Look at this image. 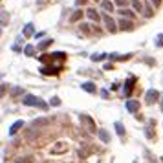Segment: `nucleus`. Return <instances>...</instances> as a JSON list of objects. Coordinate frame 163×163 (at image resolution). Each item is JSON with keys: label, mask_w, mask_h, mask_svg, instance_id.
<instances>
[{"label": "nucleus", "mask_w": 163, "mask_h": 163, "mask_svg": "<svg viewBox=\"0 0 163 163\" xmlns=\"http://www.w3.org/2000/svg\"><path fill=\"white\" fill-rule=\"evenodd\" d=\"M51 42H53L51 39H44V40H40V44H39V50H46V48H48Z\"/></svg>", "instance_id": "4be33fe9"}, {"label": "nucleus", "mask_w": 163, "mask_h": 163, "mask_svg": "<svg viewBox=\"0 0 163 163\" xmlns=\"http://www.w3.org/2000/svg\"><path fill=\"white\" fill-rule=\"evenodd\" d=\"M51 59H59V61H64V59H66V53H62V51H55V53H51Z\"/></svg>", "instance_id": "5701e85b"}, {"label": "nucleus", "mask_w": 163, "mask_h": 163, "mask_svg": "<svg viewBox=\"0 0 163 163\" xmlns=\"http://www.w3.org/2000/svg\"><path fill=\"white\" fill-rule=\"evenodd\" d=\"M7 22H9V15H7L6 11H2V13H0V24H4V26H6Z\"/></svg>", "instance_id": "b1692460"}, {"label": "nucleus", "mask_w": 163, "mask_h": 163, "mask_svg": "<svg viewBox=\"0 0 163 163\" xmlns=\"http://www.w3.org/2000/svg\"><path fill=\"white\" fill-rule=\"evenodd\" d=\"M95 2H99V0H95Z\"/></svg>", "instance_id": "ea45409f"}, {"label": "nucleus", "mask_w": 163, "mask_h": 163, "mask_svg": "<svg viewBox=\"0 0 163 163\" xmlns=\"http://www.w3.org/2000/svg\"><path fill=\"white\" fill-rule=\"evenodd\" d=\"M158 101H160V92L154 90V88L147 90V94H145V103H147V105H154V103H158Z\"/></svg>", "instance_id": "f03ea898"}, {"label": "nucleus", "mask_w": 163, "mask_h": 163, "mask_svg": "<svg viewBox=\"0 0 163 163\" xmlns=\"http://www.w3.org/2000/svg\"><path fill=\"white\" fill-rule=\"evenodd\" d=\"M15 163H33V158H31V156H26V158H18V160H15Z\"/></svg>", "instance_id": "bb28decb"}, {"label": "nucleus", "mask_w": 163, "mask_h": 163, "mask_svg": "<svg viewBox=\"0 0 163 163\" xmlns=\"http://www.w3.org/2000/svg\"><path fill=\"white\" fill-rule=\"evenodd\" d=\"M22 105H24V106H37V108H40V110H46V108H48V103H44L42 99L35 97L33 94H26V95L22 97Z\"/></svg>", "instance_id": "f257e3e1"}, {"label": "nucleus", "mask_w": 163, "mask_h": 163, "mask_svg": "<svg viewBox=\"0 0 163 163\" xmlns=\"http://www.w3.org/2000/svg\"><path fill=\"white\" fill-rule=\"evenodd\" d=\"M66 150H68V145L62 143V141H59V143H55V147L50 149V154H64Z\"/></svg>", "instance_id": "0eeeda50"}, {"label": "nucleus", "mask_w": 163, "mask_h": 163, "mask_svg": "<svg viewBox=\"0 0 163 163\" xmlns=\"http://www.w3.org/2000/svg\"><path fill=\"white\" fill-rule=\"evenodd\" d=\"M101 97L106 99V97H108V90H103V92H101Z\"/></svg>", "instance_id": "c9c22d12"}, {"label": "nucleus", "mask_w": 163, "mask_h": 163, "mask_svg": "<svg viewBox=\"0 0 163 163\" xmlns=\"http://www.w3.org/2000/svg\"><path fill=\"white\" fill-rule=\"evenodd\" d=\"M48 123H50V119H48V117H40V119H35V121H33V123H31V127H33V128H37V130H39V128H40V127H46V125H48Z\"/></svg>", "instance_id": "ddd939ff"}, {"label": "nucleus", "mask_w": 163, "mask_h": 163, "mask_svg": "<svg viewBox=\"0 0 163 163\" xmlns=\"http://www.w3.org/2000/svg\"><path fill=\"white\" fill-rule=\"evenodd\" d=\"M143 15H145L147 18H150V17L154 15V13H152V7H150V6H145V7H143Z\"/></svg>", "instance_id": "393cba45"}, {"label": "nucleus", "mask_w": 163, "mask_h": 163, "mask_svg": "<svg viewBox=\"0 0 163 163\" xmlns=\"http://www.w3.org/2000/svg\"><path fill=\"white\" fill-rule=\"evenodd\" d=\"M6 92H7V84H6V83H2V84H0V97H4V95H6Z\"/></svg>", "instance_id": "7c9ffc66"}, {"label": "nucleus", "mask_w": 163, "mask_h": 163, "mask_svg": "<svg viewBox=\"0 0 163 163\" xmlns=\"http://www.w3.org/2000/svg\"><path fill=\"white\" fill-rule=\"evenodd\" d=\"M156 46H158V48H161V46H163V33L156 37Z\"/></svg>", "instance_id": "2f4dec72"}, {"label": "nucleus", "mask_w": 163, "mask_h": 163, "mask_svg": "<svg viewBox=\"0 0 163 163\" xmlns=\"http://www.w3.org/2000/svg\"><path fill=\"white\" fill-rule=\"evenodd\" d=\"M134 84H136V79H134V77H128V79H127V83H125V90H123V94H125L127 97H130Z\"/></svg>", "instance_id": "1a4fd4ad"}, {"label": "nucleus", "mask_w": 163, "mask_h": 163, "mask_svg": "<svg viewBox=\"0 0 163 163\" xmlns=\"http://www.w3.org/2000/svg\"><path fill=\"white\" fill-rule=\"evenodd\" d=\"M44 2H46V0H39V4H44Z\"/></svg>", "instance_id": "e433bc0d"}, {"label": "nucleus", "mask_w": 163, "mask_h": 163, "mask_svg": "<svg viewBox=\"0 0 163 163\" xmlns=\"http://www.w3.org/2000/svg\"><path fill=\"white\" fill-rule=\"evenodd\" d=\"M22 127H24V121H15V123L9 127V134H11V136H15V134H17Z\"/></svg>", "instance_id": "dca6fc26"}, {"label": "nucleus", "mask_w": 163, "mask_h": 163, "mask_svg": "<svg viewBox=\"0 0 163 163\" xmlns=\"http://www.w3.org/2000/svg\"><path fill=\"white\" fill-rule=\"evenodd\" d=\"M50 105H51V106H61V99H59V97H51V99H50Z\"/></svg>", "instance_id": "c85d7f7f"}, {"label": "nucleus", "mask_w": 163, "mask_h": 163, "mask_svg": "<svg viewBox=\"0 0 163 163\" xmlns=\"http://www.w3.org/2000/svg\"><path fill=\"white\" fill-rule=\"evenodd\" d=\"M161 112H163V99H161Z\"/></svg>", "instance_id": "4c0bfd02"}, {"label": "nucleus", "mask_w": 163, "mask_h": 163, "mask_svg": "<svg viewBox=\"0 0 163 163\" xmlns=\"http://www.w3.org/2000/svg\"><path fill=\"white\" fill-rule=\"evenodd\" d=\"M86 17L90 18V20H94V22H99L101 20V15L94 9V7H90V9H86Z\"/></svg>", "instance_id": "9b49d317"}, {"label": "nucleus", "mask_w": 163, "mask_h": 163, "mask_svg": "<svg viewBox=\"0 0 163 163\" xmlns=\"http://www.w3.org/2000/svg\"><path fill=\"white\" fill-rule=\"evenodd\" d=\"M81 88H83L84 92H88V94H95V92H97V88H95V84H94L92 81H86V83H83V84H81Z\"/></svg>", "instance_id": "f8f14e48"}, {"label": "nucleus", "mask_w": 163, "mask_h": 163, "mask_svg": "<svg viewBox=\"0 0 163 163\" xmlns=\"http://www.w3.org/2000/svg\"><path fill=\"white\" fill-rule=\"evenodd\" d=\"M33 35H35V26L29 22V24H26V26H24L22 37H24V39H29V37H33Z\"/></svg>", "instance_id": "9d476101"}, {"label": "nucleus", "mask_w": 163, "mask_h": 163, "mask_svg": "<svg viewBox=\"0 0 163 163\" xmlns=\"http://www.w3.org/2000/svg\"><path fill=\"white\" fill-rule=\"evenodd\" d=\"M0 2H2V0H0Z\"/></svg>", "instance_id": "a19ab883"}, {"label": "nucleus", "mask_w": 163, "mask_h": 163, "mask_svg": "<svg viewBox=\"0 0 163 163\" xmlns=\"http://www.w3.org/2000/svg\"><path fill=\"white\" fill-rule=\"evenodd\" d=\"M117 26H119V29H123V31H132V29H134L132 18H127V17H121V20L117 22Z\"/></svg>", "instance_id": "20e7f679"}, {"label": "nucleus", "mask_w": 163, "mask_h": 163, "mask_svg": "<svg viewBox=\"0 0 163 163\" xmlns=\"http://www.w3.org/2000/svg\"><path fill=\"white\" fill-rule=\"evenodd\" d=\"M150 4H152L154 7H160V6H161V0H150Z\"/></svg>", "instance_id": "473e14b6"}, {"label": "nucleus", "mask_w": 163, "mask_h": 163, "mask_svg": "<svg viewBox=\"0 0 163 163\" xmlns=\"http://www.w3.org/2000/svg\"><path fill=\"white\" fill-rule=\"evenodd\" d=\"M84 15H86V11H83V9L79 7V9H77V11H73V15L70 17V22H77V20H81Z\"/></svg>", "instance_id": "2eb2a0df"}, {"label": "nucleus", "mask_w": 163, "mask_h": 163, "mask_svg": "<svg viewBox=\"0 0 163 163\" xmlns=\"http://www.w3.org/2000/svg\"><path fill=\"white\" fill-rule=\"evenodd\" d=\"M106 57H108V55H106V53H97V55H94V57H92V59H94V61H95V62H99V61H103V59H106Z\"/></svg>", "instance_id": "cd10ccee"}, {"label": "nucleus", "mask_w": 163, "mask_h": 163, "mask_svg": "<svg viewBox=\"0 0 163 163\" xmlns=\"http://www.w3.org/2000/svg\"><path fill=\"white\" fill-rule=\"evenodd\" d=\"M88 28H90V26H88V24H81V29H83V31H84V33H88V31H90V29H88Z\"/></svg>", "instance_id": "72a5a7b5"}, {"label": "nucleus", "mask_w": 163, "mask_h": 163, "mask_svg": "<svg viewBox=\"0 0 163 163\" xmlns=\"http://www.w3.org/2000/svg\"><path fill=\"white\" fill-rule=\"evenodd\" d=\"M20 94H22V88H20V86H15V88L11 90V97H13V99H15V97H18Z\"/></svg>", "instance_id": "a878e982"}, {"label": "nucleus", "mask_w": 163, "mask_h": 163, "mask_svg": "<svg viewBox=\"0 0 163 163\" xmlns=\"http://www.w3.org/2000/svg\"><path fill=\"white\" fill-rule=\"evenodd\" d=\"M97 134H99V139H101L103 143H106V145L110 143V134H108L106 130H103V128H101V130H97Z\"/></svg>", "instance_id": "f3484780"}, {"label": "nucleus", "mask_w": 163, "mask_h": 163, "mask_svg": "<svg viewBox=\"0 0 163 163\" xmlns=\"http://www.w3.org/2000/svg\"><path fill=\"white\" fill-rule=\"evenodd\" d=\"M119 13H121V17H127V18H134V9H128V7H121L119 9Z\"/></svg>", "instance_id": "a211bd4d"}, {"label": "nucleus", "mask_w": 163, "mask_h": 163, "mask_svg": "<svg viewBox=\"0 0 163 163\" xmlns=\"http://www.w3.org/2000/svg\"><path fill=\"white\" fill-rule=\"evenodd\" d=\"M105 28H106V29H108L110 33H116V31L119 29V26H117V22H116V20L112 18V17H108V15L105 17Z\"/></svg>", "instance_id": "39448f33"}, {"label": "nucleus", "mask_w": 163, "mask_h": 163, "mask_svg": "<svg viewBox=\"0 0 163 163\" xmlns=\"http://www.w3.org/2000/svg\"><path fill=\"white\" fill-rule=\"evenodd\" d=\"M114 4L119 6V7H127L128 6V0H114Z\"/></svg>", "instance_id": "c756f323"}, {"label": "nucleus", "mask_w": 163, "mask_h": 163, "mask_svg": "<svg viewBox=\"0 0 163 163\" xmlns=\"http://www.w3.org/2000/svg\"><path fill=\"white\" fill-rule=\"evenodd\" d=\"M132 7H134V11H138V13H143V4H141V0H132Z\"/></svg>", "instance_id": "412c9836"}, {"label": "nucleus", "mask_w": 163, "mask_h": 163, "mask_svg": "<svg viewBox=\"0 0 163 163\" xmlns=\"http://www.w3.org/2000/svg\"><path fill=\"white\" fill-rule=\"evenodd\" d=\"M125 106H127V110L130 114H138L139 112V101H136V99H128Z\"/></svg>", "instance_id": "6e6552de"}, {"label": "nucleus", "mask_w": 163, "mask_h": 163, "mask_svg": "<svg viewBox=\"0 0 163 163\" xmlns=\"http://www.w3.org/2000/svg\"><path fill=\"white\" fill-rule=\"evenodd\" d=\"M24 55H26V57H33V55H35V46H33V44H28V46L24 48Z\"/></svg>", "instance_id": "aec40b11"}, {"label": "nucleus", "mask_w": 163, "mask_h": 163, "mask_svg": "<svg viewBox=\"0 0 163 163\" xmlns=\"http://www.w3.org/2000/svg\"><path fill=\"white\" fill-rule=\"evenodd\" d=\"M79 119H81V123L84 125V128H86L88 132H97V128H95V123H94V119H92V117H88V116H84V114H83Z\"/></svg>", "instance_id": "7ed1b4c3"}, {"label": "nucleus", "mask_w": 163, "mask_h": 163, "mask_svg": "<svg viewBox=\"0 0 163 163\" xmlns=\"http://www.w3.org/2000/svg\"><path fill=\"white\" fill-rule=\"evenodd\" d=\"M75 4H77V7H81V6L86 4V0H75Z\"/></svg>", "instance_id": "f704fd0d"}, {"label": "nucleus", "mask_w": 163, "mask_h": 163, "mask_svg": "<svg viewBox=\"0 0 163 163\" xmlns=\"http://www.w3.org/2000/svg\"><path fill=\"white\" fill-rule=\"evenodd\" d=\"M114 7H116V4H114V2H110V0H103V2H101V9H103V11L112 13V11H114Z\"/></svg>", "instance_id": "4468645a"}, {"label": "nucleus", "mask_w": 163, "mask_h": 163, "mask_svg": "<svg viewBox=\"0 0 163 163\" xmlns=\"http://www.w3.org/2000/svg\"><path fill=\"white\" fill-rule=\"evenodd\" d=\"M0 35H2V29H0Z\"/></svg>", "instance_id": "58836bf2"}, {"label": "nucleus", "mask_w": 163, "mask_h": 163, "mask_svg": "<svg viewBox=\"0 0 163 163\" xmlns=\"http://www.w3.org/2000/svg\"><path fill=\"white\" fill-rule=\"evenodd\" d=\"M61 70H62L61 64H57V66H42V68H40V72H42L44 75H57Z\"/></svg>", "instance_id": "423d86ee"}, {"label": "nucleus", "mask_w": 163, "mask_h": 163, "mask_svg": "<svg viewBox=\"0 0 163 163\" xmlns=\"http://www.w3.org/2000/svg\"><path fill=\"white\" fill-rule=\"evenodd\" d=\"M114 128H116V132H117V136H125V127H123V123H119V121H116L114 123Z\"/></svg>", "instance_id": "6ab92c4d"}]
</instances>
